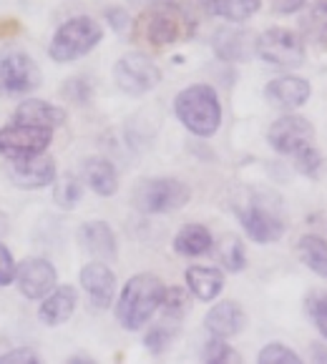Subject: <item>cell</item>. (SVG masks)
I'll use <instances>...</instances> for the list:
<instances>
[{"label": "cell", "instance_id": "obj_37", "mask_svg": "<svg viewBox=\"0 0 327 364\" xmlns=\"http://www.w3.org/2000/svg\"><path fill=\"white\" fill-rule=\"evenodd\" d=\"M106 18H108V23H111V28L113 31H126L129 28V16H126L121 8H111V11H106Z\"/></svg>", "mask_w": 327, "mask_h": 364}, {"label": "cell", "instance_id": "obj_17", "mask_svg": "<svg viewBox=\"0 0 327 364\" xmlns=\"http://www.w3.org/2000/svg\"><path fill=\"white\" fill-rule=\"evenodd\" d=\"M78 241L98 262H116V236L106 221H86L78 229Z\"/></svg>", "mask_w": 327, "mask_h": 364}, {"label": "cell", "instance_id": "obj_10", "mask_svg": "<svg viewBox=\"0 0 327 364\" xmlns=\"http://www.w3.org/2000/svg\"><path fill=\"white\" fill-rule=\"evenodd\" d=\"M41 86V70L36 60L23 50H6L0 55V88L8 93H28Z\"/></svg>", "mask_w": 327, "mask_h": 364}, {"label": "cell", "instance_id": "obj_39", "mask_svg": "<svg viewBox=\"0 0 327 364\" xmlns=\"http://www.w3.org/2000/svg\"><path fill=\"white\" fill-rule=\"evenodd\" d=\"M312 354H315V362H327V349L320 347V344L312 347Z\"/></svg>", "mask_w": 327, "mask_h": 364}, {"label": "cell", "instance_id": "obj_7", "mask_svg": "<svg viewBox=\"0 0 327 364\" xmlns=\"http://www.w3.org/2000/svg\"><path fill=\"white\" fill-rule=\"evenodd\" d=\"M53 141V131L28 124H11L0 129V154L6 159H26L43 154Z\"/></svg>", "mask_w": 327, "mask_h": 364}, {"label": "cell", "instance_id": "obj_25", "mask_svg": "<svg viewBox=\"0 0 327 364\" xmlns=\"http://www.w3.org/2000/svg\"><path fill=\"white\" fill-rule=\"evenodd\" d=\"M297 252H300L302 262L307 269L317 274V277H327V241L315 234H307L297 241Z\"/></svg>", "mask_w": 327, "mask_h": 364}, {"label": "cell", "instance_id": "obj_23", "mask_svg": "<svg viewBox=\"0 0 327 364\" xmlns=\"http://www.w3.org/2000/svg\"><path fill=\"white\" fill-rule=\"evenodd\" d=\"M214 247V239H212V231L202 224H187L179 229V234L174 236V249L182 257H204L209 254Z\"/></svg>", "mask_w": 327, "mask_h": 364}, {"label": "cell", "instance_id": "obj_9", "mask_svg": "<svg viewBox=\"0 0 327 364\" xmlns=\"http://www.w3.org/2000/svg\"><path fill=\"white\" fill-rule=\"evenodd\" d=\"M141 33L151 46H172L187 36V18L172 6H156L141 18Z\"/></svg>", "mask_w": 327, "mask_h": 364}, {"label": "cell", "instance_id": "obj_26", "mask_svg": "<svg viewBox=\"0 0 327 364\" xmlns=\"http://www.w3.org/2000/svg\"><path fill=\"white\" fill-rule=\"evenodd\" d=\"M83 196V183L73 173H63L53 186V198L61 209H73Z\"/></svg>", "mask_w": 327, "mask_h": 364}, {"label": "cell", "instance_id": "obj_30", "mask_svg": "<svg viewBox=\"0 0 327 364\" xmlns=\"http://www.w3.org/2000/svg\"><path fill=\"white\" fill-rule=\"evenodd\" d=\"M305 311L315 321L317 332L327 339V294L325 291H312L305 299Z\"/></svg>", "mask_w": 327, "mask_h": 364}, {"label": "cell", "instance_id": "obj_5", "mask_svg": "<svg viewBox=\"0 0 327 364\" xmlns=\"http://www.w3.org/2000/svg\"><path fill=\"white\" fill-rule=\"evenodd\" d=\"M254 53L274 68H300L305 63V41L287 28H269L254 41Z\"/></svg>", "mask_w": 327, "mask_h": 364}, {"label": "cell", "instance_id": "obj_16", "mask_svg": "<svg viewBox=\"0 0 327 364\" xmlns=\"http://www.w3.org/2000/svg\"><path fill=\"white\" fill-rule=\"evenodd\" d=\"M247 324V314L237 301H219L217 306H212L207 319H204V327L212 337L229 339L234 334H239Z\"/></svg>", "mask_w": 327, "mask_h": 364}, {"label": "cell", "instance_id": "obj_19", "mask_svg": "<svg viewBox=\"0 0 327 364\" xmlns=\"http://www.w3.org/2000/svg\"><path fill=\"white\" fill-rule=\"evenodd\" d=\"M76 301H78V294H76L73 287H68V284L58 287V289H53L43 299V304L38 309V316H41V321L48 324V327H58V324L71 319V314H73V309H76Z\"/></svg>", "mask_w": 327, "mask_h": 364}, {"label": "cell", "instance_id": "obj_33", "mask_svg": "<svg viewBox=\"0 0 327 364\" xmlns=\"http://www.w3.org/2000/svg\"><path fill=\"white\" fill-rule=\"evenodd\" d=\"M295 168L300 173H305V176L315 178L322 168V154L315 149V146H307V149H302L300 154H295Z\"/></svg>", "mask_w": 327, "mask_h": 364}, {"label": "cell", "instance_id": "obj_36", "mask_svg": "<svg viewBox=\"0 0 327 364\" xmlns=\"http://www.w3.org/2000/svg\"><path fill=\"white\" fill-rule=\"evenodd\" d=\"M41 362V357H38L33 349L28 347H21V349H13V352H6L0 354V364H36Z\"/></svg>", "mask_w": 327, "mask_h": 364}, {"label": "cell", "instance_id": "obj_29", "mask_svg": "<svg viewBox=\"0 0 327 364\" xmlns=\"http://www.w3.org/2000/svg\"><path fill=\"white\" fill-rule=\"evenodd\" d=\"M189 309V294L179 287L164 291V301H161V311H164V319L177 321L187 314Z\"/></svg>", "mask_w": 327, "mask_h": 364}, {"label": "cell", "instance_id": "obj_22", "mask_svg": "<svg viewBox=\"0 0 327 364\" xmlns=\"http://www.w3.org/2000/svg\"><path fill=\"white\" fill-rule=\"evenodd\" d=\"M83 178L98 193V196H113L118 191V176L111 161L106 159H86L83 161Z\"/></svg>", "mask_w": 327, "mask_h": 364}, {"label": "cell", "instance_id": "obj_27", "mask_svg": "<svg viewBox=\"0 0 327 364\" xmlns=\"http://www.w3.org/2000/svg\"><path fill=\"white\" fill-rule=\"evenodd\" d=\"M219 259L224 264L227 272H242V269L247 267V254H244V244H242L237 236H227L222 241V249H219Z\"/></svg>", "mask_w": 327, "mask_h": 364}, {"label": "cell", "instance_id": "obj_28", "mask_svg": "<svg viewBox=\"0 0 327 364\" xmlns=\"http://www.w3.org/2000/svg\"><path fill=\"white\" fill-rule=\"evenodd\" d=\"M174 334H177V327L169 324V319L164 321V324H156V327H151L144 337L146 349H149L151 354H164L169 349V344H172Z\"/></svg>", "mask_w": 327, "mask_h": 364}, {"label": "cell", "instance_id": "obj_13", "mask_svg": "<svg viewBox=\"0 0 327 364\" xmlns=\"http://www.w3.org/2000/svg\"><path fill=\"white\" fill-rule=\"evenodd\" d=\"M239 221L249 239L257 241V244H274V241L282 239L284 229H287L284 219L277 211L267 209V206L257 204V201H252L247 209L239 211Z\"/></svg>", "mask_w": 327, "mask_h": 364}, {"label": "cell", "instance_id": "obj_21", "mask_svg": "<svg viewBox=\"0 0 327 364\" xmlns=\"http://www.w3.org/2000/svg\"><path fill=\"white\" fill-rule=\"evenodd\" d=\"M187 287L197 299L212 301L224 289V274L212 267H189L187 269Z\"/></svg>", "mask_w": 327, "mask_h": 364}, {"label": "cell", "instance_id": "obj_24", "mask_svg": "<svg viewBox=\"0 0 327 364\" xmlns=\"http://www.w3.org/2000/svg\"><path fill=\"white\" fill-rule=\"evenodd\" d=\"M262 0H202V8L212 16H219L224 21H247L259 11Z\"/></svg>", "mask_w": 327, "mask_h": 364}, {"label": "cell", "instance_id": "obj_35", "mask_svg": "<svg viewBox=\"0 0 327 364\" xmlns=\"http://www.w3.org/2000/svg\"><path fill=\"white\" fill-rule=\"evenodd\" d=\"M16 262H13L11 252L0 244V287H8L11 282H16Z\"/></svg>", "mask_w": 327, "mask_h": 364}, {"label": "cell", "instance_id": "obj_3", "mask_svg": "<svg viewBox=\"0 0 327 364\" xmlns=\"http://www.w3.org/2000/svg\"><path fill=\"white\" fill-rule=\"evenodd\" d=\"M101 38H103L101 23L88 16H76L56 31L48 53L56 63H71V60L81 58V55L91 53L101 43Z\"/></svg>", "mask_w": 327, "mask_h": 364}, {"label": "cell", "instance_id": "obj_6", "mask_svg": "<svg viewBox=\"0 0 327 364\" xmlns=\"http://www.w3.org/2000/svg\"><path fill=\"white\" fill-rule=\"evenodd\" d=\"M113 80L129 96H144L151 88L159 86L161 70L149 55L139 53V50H131V53L121 55L118 63L113 65Z\"/></svg>", "mask_w": 327, "mask_h": 364}, {"label": "cell", "instance_id": "obj_38", "mask_svg": "<svg viewBox=\"0 0 327 364\" xmlns=\"http://www.w3.org/2000/svg\"><path fill=\"white\" fill-rule=\"evenodd\" d=\"M305 3H307V0H274V11L287 16V13L302 11V8H305Z\"/></svg>", "mask_w": 327, "mask_h": 364}, {"label": "cell", "instance_id": "obj_18", "mask_svg": "<svg viewBox=\"0 0 327 364\" xmlns=\"http://www.w3.org/2000/svg\"><path fill=\"white\" fill-rule=\"evenodd\" d=\"M13 121L16 124H28V126H41V129H58L66 121V111L53 103L38 101V98H28L21 101L13 113Z\"/></svg>", "mask_w": 327, "mask_h": 364}, {"label": "cell", "instance_id": "obj_31", "mask_svg": "<svg viewBox=\"0 0 327 364\" xmlns=\"http://www.w3.org/2000/svg\"><path fill=\"white\" fill-rule=\"evenodd\" d=\"M202 357H204V362H209V364L239 362V354H237L234 349H232L229 344H227L224 339H219V337H212V339H209V344L204 347Z\"/></svg>", "mask_w": 327, "mask_h": 364}, {"label": "cell", "instance_id": "obj_32", "mask_svg": "<svg viewBox=\"0 0 327 364\" xmlns=\"http://www.w3.org/2000/svg\"><path fill=\"white\" fill-rule=\"evenodd\" d=\"M259 362L262 364H300V354L292 352L290 347H284L279 342H272L259 352Z\"/></svg>", "mask_w": 327, "mask_h": 364}, {"label": "cell", "instance_id": "obj_40", "mask_svg": "<svg viewBox=\"0 0 327 364\" xmlns=\"http://www.w3.org/2000/svg\"><path fill=\"white\" fill-rule=\"evenodd\" d=\"M6 231H8V216L0 211V236L6 234Z\"/></svg>", "mask_w": 327, "mask_h": 364}, {"label": "cell", "instance_id": "obj_14", "mask_svg": "<svg viewBox=\"0 0 327 364\" xmlns=\"http://www.w3.org/2000/svg\"><path fill=\"white\" fill-rule=\"evenodd\" d=\"M310 93V80L300 78V75H279V78L269 80L267 88H264V98L269 101V106L279 108L284 113L305 106Z\"/></svg>", "mask_w": 327, "mask_h": 364}, {"label": "cell", "instance_id": "obj_12", "mask_svg": "<svg viewBox=\"0 0 327 364\" xmlns=\"http://www.w3.org/2000/svg\"><path fill=\"white\" fill-rule=\"evenodd\" d=\"M16 282L18 289L26 299H46L51 291L56 289V269L46 259H26V262L18 264L16 269Z\"/></svg>", "mask_w": 327, "mask_h": 364}, {"label": "cell", "instance_id": "obj_15", "mask_svg": "<svg viewBox=\"0 0 327 364\" xmlns=\"http://www.w3.org/2000/svg\"><path fill=\"white\" fill-rule=\"evenodd\" d=\"M81 282H83V289L88 291L93 306L98 309H106L111 306L113 294H116V277L106 267V262H91L81 269Z\"/></svg>", "mask_w": 327, "mask_h": 364}, {"label": "cell", "instance_id": "obj_8", "mask_svg": "<svg viewBox=\"0 0 327 364\" xmlns=\"http://www.w3.org/2000/svg\"><path fill=\"white\" fill-rule=\"evenodd\" d=\"M267 141L277 154L282 156H295L302 149L312 146L315 141V129L307 118L295 116V113H284L282 118H277L267 131Z\"/></svg>", "mask_w": 327, "mask_h": 364}, {"label": "cell", "instance_id": "obj_1", "mask_svg": "<svg viewBox=\"0 0 327 364\" xmlns=\"http://www.w3.org/2000/svg\"><path fill=\"white\" fill-rule=\"evenodd\" d=\"M164 291H167V287L156 274H136V277H131L116 304L118 324L129 329V332L144 329V324H149L156 309H161Z\"/></svg>", "mask_w": 327, "mask_h": 364}, {"label": "cell", "instance_id": "obj_4", "mask_svg": "<svg viewBox=\"0 0 327 364\" xmlns=\"http://www.w3.org/2000/svg\"><path fill=\"white\" fill-rule=\"evenodd\" d=\"M187 183L177 178H146L134 188V204L144 214H169L189 204Z\"/></svg>", "mask_w": 327, "mask_h": 364}, {"label": "cell", "instance_id": "obj_11", "mask_svg": "<svg viewBox=\"0 0 327 364\" xmlns=\"http://www.w3.org/2000/svg\"><path fill=\"white\" fill-rule=\"evenodd\" d=\"M6 173L18 188H43L56 181V161L46 154L8 159Z\"/></svg>", "mask_w": 327, "mask_h": 364}, {"label": "cell", "instance_id": "obj_2", "mask_svg": "<svg viewBox=\"0 0 327 364\" xmlns=\"http://www.w3.org/2000/svg\"><path fill=\"white\" fill-rule=\"evenodd\" d=\"M174 111L177 118L192 131L194 136H204L209 139L219 131L222 124V103L219 96L212 86L207 83H197V86L184 88L174 101Z\"/></svg>", "mask_w": 327, "mask_h": 364}, {"label": "cell", "instance_id": "obj_20", "mask_svg": "<svg viewBox=\"0 0 327 364\" xmlns=\"http://www.w3.org/2000/svg\"><path fill=\"white\" fill-rule=\"evenodd\" d=\"M254 50V41L247 31L222 28L214 33V53L222 60H247Z\"/></svg>", "mask_w": 327, "mask_h": 364}, {"label": "cell", "instance_id": "obj_34", "mask_svg": "<svg viewBox=\"0 0 327 364\" xmlns=\"http://www.w3.org/2000/svg\"><path fill=\"white\" fill-rule=\"evenodd\" d=\"M307 31L315 38H320V41L327 38V0H320V3L312 8L310 18H307Z\"/></svg>", "mask_w": 327, "mask_h": 364}]
</instances>
